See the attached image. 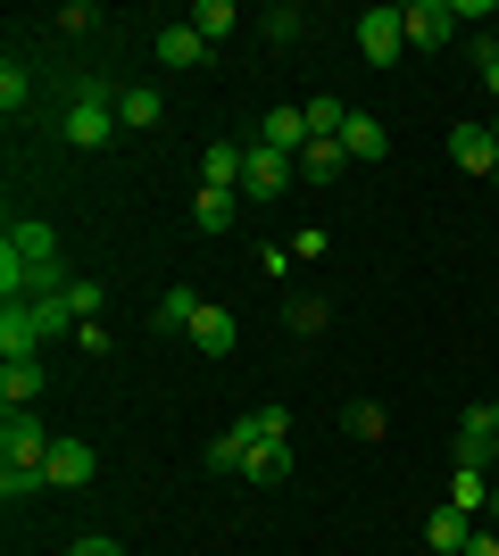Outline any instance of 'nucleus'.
Here are the masks:
<instances>
[{
    "label": "nucleus",
    "instance_id": "f257e3e1",
    "mask_svg": "<svg viewBox=\"0 0 499 556\" xmlns=\"http://www.w3.org/2000/svg\"><path fill=\"white\" fill-rule=\"evenodd\" d=\"M67 141L75 150H109V141H117V92H109V84H84V92H75Z\"/></svg>",
    "mask_w": 499,
    "mask_h": 556
},
{
    "label": "nucleus",
    "instance_id": "bb28decb",
    "mask_svg": "<svg viewBox=\"0 0 499 556\" xmlns=\"http://www.w3.org/2000/svg\"><path fill=\"white\" fill-rule=\"evenodd\" d=\"M67 307H75V325H92L100 307H109V282H92V275H75V291H67Z\"/></svg>",
    "mask_w": 499,
    "mask_h": 556
},
{
    "label": "nucleus",
    "instance_id": "ea45409f",
    "mask_svg": "<svg viewBox=\"0 0 499 556\" xmlns=\"http://www.w3.org/2000/svg\"><path fill=\"white\" fill-rule=\"evenodd\" d=\"M491 457H499V441H491Z\"/></svg>",
    "mask_w": 499,
    "mask_h": 556
},
{
    "label": "nucleus",
    "instance_id": "4c0bfd02",
    "mask_svg": "<svg viewBox=\"0 0 499 556\" xmlns=\"http://www.w3.org/2000/svg\"><path fill=\"white\" fill-rule=\"evenodd\" d=\"M491 134H499V116H491Z\"/></svg>",
    "mask_w": 499,
    "mask_h": 556
},
{
    "label": "nucleus",
    "instance_id": "423d86ee",
    "mask_svg": "<svg viewBox=\"0 0 499 556\" xmlns=\"http://www.w3.org/2000/svg\"><path fill=\"white\" fill-rule=\"evenodd\" d=\"M400 25H408V42H416V50H441L458 34V9H450V0H408Z\"/></svg>",
    "mask_w": 499,
    "mask_h": 556
},
{
    "label": "nucleus",
    "instance_id": "f704fd0d",
    "mask_svg": "<svg viewBox=\"0 0 499 556\" xmlns=\"http://www.w3.org/2000/svg\"><path fill=\"white\" fill-rule=\"evenodd\" d=\"M458 556H499V532H483V523H475V532H466V548H458Z\"/></svg>",
    "mask_w": 499,
    "mask_h": 556
},
{
    "label": "nucleus",
    "instance_id": "58836bf2",
    "mask_svg": "<svg viewBox=\"0 0 499 556\" xmlns=\"http://www.w3.org/2000/svg\"><path fill=\"white\" fill-rule=\"evenodd\" d=\"M491 191H499V175H491Z\"/></svg>",
    "mask_w": 499,
    "mask_h": 556
},
{
    "label": "nucleus",
    "instance_id": "6e6552de",
    "mask_svg": "<svg viewBox=\"0 0 499 556\" xmlns=\"http://www.w3.org/2000/svg\"><path fill=\"white\" fill-rule=\"evenodd\" d=\"M92 448H84V441H50V457H42V482L50 490H84V482H92Z\"/></svg>",
    "mask_w": 499,
    "mask_h": 556
},
{
    "label": "nucleus",
    "instance_id": "c9c22d12",
    "mask_svg": "<svg viewBox=\"0 0 499 556\" xmlns=\"http://www.w3.org/2000/svg\"><path fill=\"white\" fill-rule=\"evenodd\" d=\"M483 416H491V441H499V399H491V407H483Z\"/></svg>",
    "mask_w": 499,
    "mask_h": 556
},
{
    "label": "nucleus",
    "instance_id": "f03ea898",
    "mask_svg": "<svg viewBox=\"0 0 499 556\" xmlns=\"http://www.w3.org/2000/svg\"><path fill=\"white\" fill-rule=\"evenodd\" d=\"M291 175H300V159H284V150L250 141V166H241V200H250V208H266V200H284Z\"/></svg>",
    "mask_w": 499,
    "mask_h": 556
},
{
    "label": "nucleus",
    "instance_id": "a878e982",
    "mask_svg": "<svg viewBox=\"0 0 499 556\" xmlns=\"http://www.w3.org/2000/svg\"><path fill=\"white\" fill-rule=\"evenodd\" d=\"M159 116H166L159 92H117V125H159Z\"/></svg>",
    "mask_w": 499,
    "mask_h": 556
},
{
    "label": "nucleus",
    "instance_id": "9b49d317",
    "mask_svg": "<svg viewBox=\"0 0 499 556\" xmlns=\"http://www.w3.org/2000/svg\"><path fill=\"white\" fill-rule=\"evenodd\" d=\"M259 141H266V150H284V159H300V150H309V109H266Z\"/></svg>",
    "mask_w": 499,
    "mask_h": 556
},
{
    "label": "nucleus",
    "instance_id": "7ed1b4c3",
    "mask_svg": "<svg viewBox=\"0 0 499 556\" xmlns=\"http://www.w3.org/2000/svg\"><path fill=\"white\" fill-rule=\"evenodd\" d=\"M50 424H34V407H17V416H0V465H34L42 473V457H50Z\"/></svg>",
    "mask_w": 499,
    "mask_h": 556
},
{
    "label": "nucleus",
    "instance_id": "39448f33",
    "mask_svg": "<svg viewBox=\"0 0 499 556\" xmlns=\"http://www.w3.org/2000/svg\"><path fill=\"white\" fill-rule=\"evenodd\" d=\"M450 166L458 175H499V134L491 125H450Z\"/></svg>",
    "mask_w": 499,
    "mask_h": 556
},
{
    "label": "nucleus",
    "instance_id": "2f4dec72",
    "mask_svg": "<svg viewBox=\"0 0 499 556\" xmlns=\"http://www.w3.org/2000/svg\"><path fill=\"white\" fill-rule=\"evenodd\" d=\"M92 25H100L92 0H67V9H59V34H92Z\"/></svg>",
    "mask_w": 499,
    "mask_h": 556
},
{
    "label": "nucleus",
    "instance_id": "9d476101",
    "mask_svg": "<svg viewBox=\"0 0 499 556\" xmlns=\"http://www.w3.org/2000/svg\"><path fill=\"white\" fill-rule=\"evenodd\" d=\"M34 399H42V357H0V407L17 416Z\"/></svg>",
    "mask_w": 499,
    "mask_h": 556
},
{
    "label": "nucleus",
    "instance_id": "c756f323",
    "mask_svg": "<svg viewBox=\"0 0 499 556\" xmlns=\"http://www.w3.org/2000/svg\"><path fill=\"white\" fill-rule=\"evenodd\" d=\"M241 457H250V441H241V432H216V448H209L216 473H241Z\"/></svg>",
    "mask_w": 499,
    "mask_h": 556
},
{
    "label": "nucleus",
    "instance_id": "0eeeda50",
    "mask_svg": "<svg viewBox=\"0 0 499 556\" xmlns=\"http://www.w3.org/2000/svg\"><path fill=\"white\" fill-rule=\"evenodd\" d=\"M42 349V316L34 300H0V357H34Z\"/></svg>",
    "mask_w": 499,
    "mask_h": 556
},
{
    "label": "nucleus",
    "instance_id": "412c9836",
    "mask_svg": "<svg viewBox=\"0 0 499 556\" xmlns=\"http://www.w3.org/2000/svg\"><path fill=\"white\" fill-rule=\"evenodd\" d=\"M341 166H350V150H341V141H309V150H300V175H309V184H333Z\"/></svg>",
    "mask_w": 499,
    "mask_h": 556
},
{
    "label": "nucleus",
    "instance_id": "f3484780",
    "mask_svg": "<svg viewBox=\"0 0 499 556\" xmlns=\"http://www.w3.org/2000/svg\"><path fill=\"white\" fill-rule=\"evenodd\" d=\"M241 473H250V482H291V441H250Z\"/></svg>",
    "mask_w": 499,
    "mask_h": 556
},
{
    "label": "nucleus",
    "instance_id": "20e7f679",
    "mask_svg": "<svg viewBox=\"0 0 499 556\" xmlns=\"http://www.w3.org/2000/svg\"><path fill=\"white\" fill-rule=\"evenodd\" d=\"M358 50H366V67H391V59L408 50L400 9H366V17H358Z\"/></svg>",
    "mask_w": 499,
    "mask_h": 556
},
{
    "label": "nucleus",
    "instance_id": "a211bd4d",
    "mask_svg": "<svg viewBox=\"0 0 499 556\" xmlns=\"http://www.w3.org/2000/svg\"><path fill=\"white\" fill-rule=\"evenodd\" d=\"M234 316H225V307H209V300H200V316H191V341H200V349H209V357H225V349H234Z\"/></svg>",
    "mask_w": 499,
    "mask_h": 556
},
{
    "label": "nucleus",
    "instance_id": "f8f14e48",
    "mask_svg": "<svg viewBox=\"0 0 499 556\" xmlns=\"http://www.w3.org/2000/svg\"><path fill=\"white\" fill-rule=\"evenodd\" d=\"M9 250H17L25 266H67V257H59V232L34 225V216H17V225H9Z\"/></svg>",
    "mask_w": 499,
    "mask_h": 556
},
{
    "label": "nucleus",
    "instance_id": "ddd939ff",
    "mask_svg": "<svg viewBox=\"0 0 499 556\" xmlns=\"http://www.w3.org/2000/svg\"><path fill=\"white\" fill-rule=\"evenodd\" d=\"M200 59H209V42H200V34H191V25H159V67H200Z\"/></svg>",
    "mask_w": 499,
    "mask_h": 556
},
{
    "label": "nucleus",
    "instance_id": "2eb2a0df",
    "mask_svg": "<svg viewBox=\"0 0 499 556\" xmlns=\"http://www.w3.org/2000/svg\"><path fill=\"white\" fill-rule=\"evenodd\" d=\"M234 216H241V191H209V184H200L191 225H200V232H234Z\"/></svg>",
    "mask_w": 499,
    "mask_h": 556
},
{
    "label": "nucleus",
    "instance_id": "6ab92c4d",
    "mask_svg": "<svg viewBox=\"0 0 499 556\" xmlns=\"http://www.w3.org/2000/svg\"><path fill=\"white\" fill-rule=\"evenodd\" d=\"M191 34H200V42H225V34H234V25H241V9H234V0H200V9H191Z\"/></svg>",
    "mask_w": 499,
    "mask_h": 556
},
{
    "label": "nucleus",
    "instance_id": "1a4fd4ad",
    "mask_svg": "<svg viewBox=\"0 0 499 556\" xmlns=\"http://www.w3.org/2000/svg\"><path fill=\"white\" fill-rule=\"evenodd\" d=\"M241 166H250V141H209V150H200V184L241 191Z\"/></svg>",
    "mask_w": 499,
    "mask_h": 556
},
{
    "label": "nucleus",
    "instance_id": "4be33fe9",
    "mask_svg": "<svg viewBox=\"0 0 499 556\" xmlns=\"http://www.w3.org/2000/svg\"><path fill=\"white\" fill-rule=\"evenodd\" d=\"M450 507L458 515H491V490H483L475 465H458V473H450Z\"/></svg>",
    "mask_w": 499,
    "mask_h": 556
},
{
    "label": "nucleus",
    "instance_id": "dca6fc26",
    "mask_svg": "<svg viewBox=\"0 0 499 556\" xmlns=\"http://www.w3.org/2000/svg\"><path fill=\"white\" fill-rule=\"evenodd\" d=\"M466 532H475V515H458V507H433L425 515V548H441V556L466 548Z\"/></svg>",
    "mask_w": 499,
    "mask_h": 556
},
{
    "label": "nucleus",
    "instance_id": "473e14b6",
    "mask_svg": "<svg viewBox=\"0 0 499 556\" xmlns=\"http://www.w3.org/2000/svg\"><path fill=\"white\" fill-rule=\"evenodd\" d=\"M483 448H491V432H466V424H458V465H475V473H483Z\"/></svg>",
    "mask_w": 499,
    "mask_h": 556
},
{
    "label": "nucleus",
    "instance_id": "4468645a",
    "mask_svg": "<svg viewBox=\"0 0 499 556\" xmlns=\"http://www.w3.org/2000/svg\"><path fill=\"white\" fill-rule=\"evenodd\" d=\"M341 150H350V159H383V150H391V134H383V116L350 109V125H341Z\"/></svg>",
    "mask_w": 499,
    "mask_h": 556
},
{
    "label": "nucleus",
    "instance_id": "b1692460",
    "mask_svg": "<svg viewBox=\"0 0 499 556\" xmlns=\"http://www.w3.org/2000/svg\"><path fill=\"white\" fill-rule=\"evenodd\" d=\"M341 432H350V441H383V432H391V416H383L375 399H358L350 416H341Z\"/></svg>",
    "mask_w": 499,
    "mask_h": 556
},
{
    "label": "nucleus",
    "instance_id": "aec40b11",
    "mask_svg": "<svg viewBox=\"0 0 499 556\" xmlns=\"http://www.w3.org/2000/svg\"><path fill=\"white\" fill-rule=\"evenodd\" d=\"M191 316H200V291H191V282L159 291V332H191Z\"/></svg>",
    "mask_w": 499,
    "mask_h": 556
},
{
    "label": "nucleus",
    "instance_id": "7c9ffc66",
    "mask_svg": "<svg viewBox=\"0 0 499 556\" xmlns=\"http://www.w3.org/2000/svg\"><path fill=\"white\" fill-rule=\"evenodd\" d=\"M475 75H483V92H499V34L475 42Z\"/></svg>",
    "mask_w": 499,
    "mask_h": 556
},
{
    "label": "nucleus",
    "instance_id": "5701e85b",
    "mask_svg": "<svg viewBox=\"0 0 499 556\" xmlns=\"http://www.w3.org/2000/svg\"><path fill=\"white\" fill-rule=\"evenodd\" d=\"M234 432H241V441H291V416H284V407H250Z\"/></svg>",
    "mask_w": 499,
    "mask_h": 556
},
{
    "label": "nucleus",
    "instance_id": "c85d7f7f",
    "mask_svg": "<svg viewBox=\"0 0 499 556\" xmlns=\"http://www.w3.org/2000/svg\"><path fill=\"white\" fill-rule=\"evenodd\" d=\"M25 100H34V75H25V67H17V59H9V67H0V109L17 116V109H25Z\"/></svg>",
    "mask_w": 499,
    "mask_h": 556
},
{
    "label": "nucleus",
    "instance_id": "393cba45",
    "mask_svg": "<svg viewBox=\"0 0 499 556\" xmlns=\"http://www.w3.org/2000/svg\"><path fill=\"white\" fill-rule=\"evenodd\" d=\"M266 42H300V34H309V17H300V9H291V0H275V9H266Z\"/></svg>",
    "mask_w": 499,
    "mask_h": 556
},
{
    "label": "nucleus",
    "instance_id": "72a5a7b5",
    "mask_svg": "<svg viewBox=\"0 0 499 556\" xmlns=\"http://www.w3.org/2000/svg\"><path fill=\"white\" fill-rule=\"evenodd\" d=\"M67 556H125V548H117V540H109V532H92V540H75Z\"/></svg>",
    "mask_w": 499,
    "mask_h": 556
},
{
    "label": "nucleus",
    "instance_id": "e433bc0d",
    "mask_svg": "<svg viewBox=\"0 0 499 556\" xmlns=\"http://www.w3.org/2000/svg\"><path fill=\"white\" fill-rule=\"evenodd\" d=\"M491 523H499V490H491Z\"/></svg>",
    "mask_w": 499,
    "mask_h": 556
},
{
    "label": "nucleus",
    "instance_id": "cd10ccee",
    "mask_svg": "<svg viewBox=\"0 0 499 556\" xmlns=\"http://www.w3.org/2000/svg\"><path fill=\"white\" fill-rule=\"evenodd\" d=\"M34 490H50L34 465H0V498H9V507H17V498H34Z\"/></svg>",
    "mask_w": 499,
    "mask_h": 556
}]
</instances>
